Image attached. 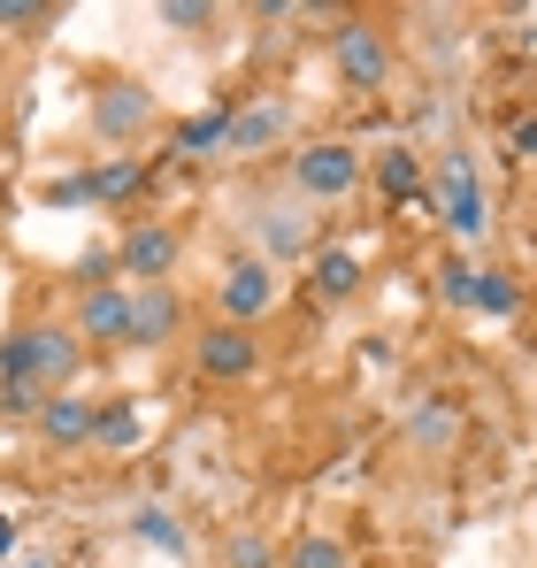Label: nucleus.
Masks as SVG:
<instances>
[{"instance_id":"nucleus-1","label":"nucleus","mask_w":537,"mask_h":568,"mask_svg":"<svg viewBox=\"0 0 537 568\" xmlns=\"http://www.w3.org/2000/svg\"><path fill=\"white\" fill-rule=\"evenodd\" d=\"M331 62H338V78H346V85L376 93V85L392 78V31H376L368 16H346V23L331 31Z\"/></svg>"},{"instance_id":"nucleus-2","label":"nucleus","mask_w":537,"mask_h":568,"mask_svg":"<svg viewBox=\"0 0 537 568\" xmlns=\"http://www.w3.org/2000/svg\"><path fill=\"white\" fill-rule=\"evenodd\" d=\"M292 178H300V192H315V200H346L361 185V154L346 139H315V146L292 154Z\"/></svg>"},{"instance_id":"nucleus-3","label":"nucleus","mask_w":537,"mask_h":568,"mask_svg":"<svg viewBox=\"0 0 537 568\" xmlns=\"http://www.w3.org/2000/svg\"><path fill=\"white\" fill-rule=\"evenodd\" d=\"M438 215H446L453 239H476L492 215H484V185H476V170H468V154H446L438 162Z\"/></svg>"},{"instance_id":"nucleus-4","label":"nucleus","mask_w":537,"mask_h":568,"mask_svg":"<svg viewBox=\"0 0 537 568\" xmlns=\"http://www.w3.org/2000/svg\"><path fill=\"white\" fill-rule=\"evenodd\" d=\"M78 338L85 346H131V300L115 284H85L78 300Z\"/></svg>"},{"instance_id":"nucleus-5","label":"nucleus","mask_w":537,"mask_h":568,"mask_svg":"<svg viewBox=\"0 0 537 568\" xmlns=\"http://www.w3.org/2000/svg\"><path fill=\"white\" fill-rule=\"evenodd\" d=\"M115 262H123L131 277L162 284L170 270H178V231H170V223H131V231H123V246H115Z\"/></svg>"},{"instance_id":"nucleus-6","label":"nucleus","mask_w":537,"mask_h":568,"mask_svg":"<svg viewBox=\"0 0 537 568\" xmlns=\"http://www.w3.org/2000/svg\"><path fill=\"white\" fill-rule=\"evenodd\" d=\"M254 362H262V346H254V331L246 323H215L207 338H200V377H254Z\"/></svg>"},{"instance_id":"nucleus-7","label":"nucleus","mask_w":537,"mask_h":568,"mask_svg":"<svg viewBox=\"0 0 537 568\" xmlns=\"http://www.w3.org/2000/svg\"><path fill=\"white\" fill-rule=\"evenodd\" d=\"M268 300H276L268 262H231V277H223V315H231V323H254V315H268Z\"/></svg>"},{"instance_id":"nucleus-8","label":"nucleus","mask_w":537,"mask_h":568,"mask_svg":"<svg viewBox=\"0 0 537 568\" xmlns=\"http://www.w3.org/2000/svg\"><path fill=\"white\" fill-rule=\"evenodd\" d=\"M39 430H47L54 446H85L92 430H100V407H92V399H78V392H47Z\"/></svg>"},{"instance_id":"nucleus-9","label":"nucleus","mask_w":537,"mask_h":568,"mask_svg":"<svg viewBox=\"0 0 537 568\" xmlns=\"http://www.w3.org/2000/svg\"><path fill=\"white\" fill-rule=\"evenodd\" d=\"M146 115H154V93H139V85H108V93L92 100L100 139H131V131H146Z\"/></svg>"},{"instance_id":"nucleus-10","label":"nucleus","mask_w":537,"mask_h":568,"mask_svg":"<svg viewBox=\"0 0 537 568\" xmlns=\"http://www.w3.org/2000/svg\"><path fill=\"white\" fill-rule=\"evenodd\" d=\"M178 323H184V307H178L170 284H146V292L131 300V346H162Z\"/></svg>"},{"instance_id":"nucleus-11","label":"nucleus","mask_w":537,"mask_h":568,"mask_svg":"<svg viewBox=\"0 0 537 568\" xmlns=\"http://www.w3.org/2000/svg\"><path fill=\"white\" fill-rule=\"evenodd\" d=\"M284 139V108L276 100H254V108H239L231 115V139H223V154H262Z\"/></svg>"},{"instance_id":"nucleus-12","label":"nucleus","mask_w":537,"mask_h":568,"mask_svg":"<svg viewBox=\"0 0 537 568\" xmlns=\"http://www.w3.org/2000/svg\"><path fill=\"white\" fill-rule=\"evenodd\" d=\"M307 284H315V300H354L361 262L346 254V246H315V254H307Z\"/></svg>"},{"instance_id":"nucleus-13","label":"nucleus","mask_w":537,"mask_h":568,"mask_svg":"<svg viewBox=\"0 0 537 568\" xmlns=\"http://www.w3.org/2000/svg\"><path fill=\"white\" fill-rule=\"evenodd\" d=\"M231 115H239V108H200V115H184L178 123V154H215V146L231 139Z\"/></svg>"},{"instance_id":"nucleus-14","label":"nucleus","mask_w":537,"mask_h":568,"mask_svg":"<svg viewBox=\"0 0 537 568\" xmlns=\"http://www.w3.org/2000/svg\"><path fill=\"white\" fill-rule=\"evenodd\" d=\"M262 246H268V262H292V254H307V223H300L292 207H268V215H262Z\"/></svg>"},{"instance_id":"nucleus-15","label":"nucleus","mask_w":537,"mask_h":568,"mask_svg":"<svg viewBox=\"0 0 537 568\" xmlns=\"http://www.w3.org/2000/svg\"><path fill=\"white\" fill-rule=\"evenodd\" d=\"M376 185H384V200H415L423 192V162L407 146H392V154H376Z\"/></svg>"},{"instance_id":"nucleus-16","label":"nucleus","mask_w":537,"mask_h":568,"mask_svg":"<svg viewBox=\"0 0 537 568\" xmlns=\"http://www.w3.org/2000/svg\"><path fill=\"white\" fill-rule=\"evenodd\" d=\"M284 568H354L346 561V546H338V538H323V530H315V538H300V546H292V561Z\"/></svg>"},{"instance_id":"nucleus-17","label":"nucleus","mask_w":537,"mask_h":568,"mask_svg":"<svg viewBox=\"0 0 537 568\" xmlns=\"http://www.w3.org/2000/svg\"><path fill=\"white\" fill-rule=\"evenodd\" d=\"M438 292H446L453 307H468V300H476V262L446 254V262H438Z\"/></svg>"},{"instance_id":"nucleus-18","label":"nucleus","mask_w":537,"mask_h":568,"mask_svg":"<svg viewBox=\"0 0 537 568\" xmlns=\"http://www.w3.org/2000/svg\"><path fill=\"white\" fill-rule=\"evenodd\" d=\"M468 307H484V315H515V284L499 277V270H476V300Z\"/></svg>"},{"instance_id":"nucleus-19","label":"nucleus","mask_w":537,"mask_h":568,"mask_svg":"<svg viewBox=\"0 0 537 568\" xmlns=\"http://www.w3.org/2000/svg\"><path fill=\"white\" fill-rule=\"evenodd\" d=\"M139 538H154L162 554H184V538H178V523H170V507H139Z\"/></svg>"},{"instance_id":"nucleus-20","label":"nucleus","mask_w":537,"mask_h":568,"mask_svg":"<svg viewBox=\"0 0 537 568\" xmlns=\"http://www.w3.org/2000/svg\"><path fill=\"white\" fill-rule=\"evenodd\" d=\"M92 438H108V446H131V438H139V415H131V407H100V430H92Z\"/></svg>"},{"instance_id":"nucleus-21","label":"nucleus","mask_w":537,"mask_h":568,"mask_svg":"<svg viewBox=\"0 0 537 568\" xmlns=\"http://www.w3.org/2000/svg\"><path fill=\"white\" fill-rule=\"evenodd\" d=\"M453 423H460V415H446V407H423V415H415V430H423V438H430V446H438V438H446Z\"/></svg>"},{"instance_id":"nucleus-22","label":"nucleus","mask_w":537,"mask_h":568,"mask_svg":"<svg viewBox=\"0 0 537 568\" xmlns=\"http://www.w3.org/2000/svg\"><path fill=\"white\" fill-rule=\"evenodd\" d=\"M507 146H515V154H537V115H515V123H507Z\"/></svg>"},{"instance_id":"nucleus-23","label":"nucleus","mask_w":537,"mask_h":568,"mask_svg":"<svg viewBox=\"0 0 537 568\" xmlns=\"http://www.w3.org/2000/svg\"><path fill=\"white\" fill-rule=\"evenodd\" d=\"M0 23H47L39 0H0Z\"/></svg>"},{"instance_id":"nucleus-24","label":"nucleus","mask_w":537,"mask_h":568,"mask_svg":"<svg viewBox=\"0 0 537 568\" xmlns=\"http://www.w3.org/2000/svg\"><path fill=\"white\" fill-rule=\"evenodd\" d=\"M231 568H268V546L262 538H239V546H231Z\"/></svg>"},{"instance_id":"nucleus-25","label":"nucleus","mask_w":537,"mask_h":568,"mask_svg":"<svg viewBox=\"0 0 537 568\" xmlns=\"http://www.w3.org/2000/svg\"><path fill=\"white\" fill-rule=\"evenodd\" d=\"M162 16H170V23H207V16H215V8H207V0H170V8H162Z\"/></svg>"},{"instance_id":"nucleus-26","label":"nucleus","mask_w":537,"mask_h":568,"mask_svg":"<svg viewBox=\"0 0 537 568\" xmlns=\"http://www.w3.org/2000/svg\"><path fill=\"white\" fill-rule=\"evenodd\" d=\"M8 546H16V523H8V515H0V554H8Z\"/></svg>"}]
</instances>
